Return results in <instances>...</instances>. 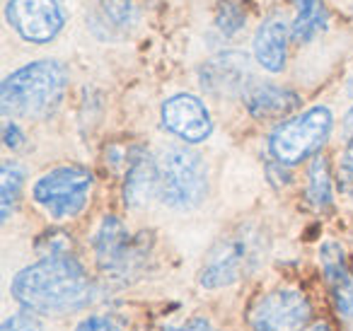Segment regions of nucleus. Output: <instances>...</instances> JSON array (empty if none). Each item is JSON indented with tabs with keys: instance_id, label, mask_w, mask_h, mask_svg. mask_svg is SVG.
<instances>
[{
	"instance_id": "13",
	"label": "nucleus",
	"mask_w": 353,
	"mask_h": 331,
	"mask_svg": "<svg viewBox=\"0 0 353 331\" xmlns=\"http://www.w3.org/2000/svg\"><path fill=\"white\" fill-rule=\"evenodd\" d=\"M288 37L290 30L283 20H266L254 37L256 63L269 73H281L288 61Z\"/></svg>"
},
{
	"instance_id": "11",
	"label": "nucleus",
	"mask_w": 353,
	"mask_h": 331,
	"mask_svg": "<svg viewBox=\"0 0 353 331\" xmlns=\"http://www.w3.org/2000/svg\"><path fill=\"white\" fill-rule=\"evenodd\" d=\"M162 123L187 143H203L213 133V119L206 104L194 94H174L162 104Z\"/></svg>"
},
{
	"instance_id": "3",
	"label": "nucleus",
	"mask_w": 353,
	"mask_h": 331,
	"mask_svg": "<svg viewBox=\"0 0 353 331\" xmlns=\"http://www.w3.org/2000/svg\"><path fill=\"white\" fill-rule=\"evenodd\" d=\"M266 254V237L254 225H242L221 239L208 252V259L201 271V285L225 288L254 273Z\"/></svg>"
},
{
	"instance_id": "18",
	"label": "nucleus",
	"mask_w": 353,
	"mask_h": 331,
	"mask_svg": "<svg viewBox=\"0 0 353 331\" xmlns=\"http://www.w3.org/2000/svg\"><path fill=\"white\" fill-rule=\"evenodd\" d=\"M307 199L317 208H327L332 203V177L324 157H314L307 172Z\"/></svg>"
},
{
	"instance_id": "24",
	"label": "nucleus",
	"mask_w": 353,
	"mask_h": 331,
	"mask_svg": "<svg viewBox=\"0 0 353 331\" xmlns=\"http://www.w3.org/2000/svg\"><path fill=\"white\" fill-rule=\"evenodd\" d=\"M3 138H6V146L8 148H20L22 143H25V136H22L20 126L12 121L6 123V128H3Z\"/></svg>"
},
{
	"instance_id": "5",
	"label": "nucleus",
	"mask_w": 353,
	"mask_h": 331,
	"mask_svg": "<svg viewBox=\"0 0 353 331\" xmlns=\"http://www.w3.org/2000/svg\"><path fill=\"white\" fill-rule=\"evenodd\" d=\"M334 117L327 107H312L298 117L281 123L269 138V150L274 160L290 167L312 157L332 136Z\"/></svg>"
},
{
	"instance_id": "9",
	"label": "nucleus",
	"mask_w": 353,
	"mask_h": 331,
	"mask_svg": "<svg viewBox=\"0 0 353 331\" xmlns=\"http://www.w3.org/2000/svg\"><path fill=\"white\" fill-rule=\"evenodd\" d=\"M138 257L141 252H138L136 239L126 232L121 220L107 215L94 234V259L99 268L114 278L128 276L136 268Z\"/></svg>"
},
{
	"instance_id": "6",
	"label": "nucleus",
	"mask_w": 353,
	"mask_h": 331,
	"mask_svg": "<svg viewBox=\"0 0 353 331\" xmlns=\"http://www.w3.org/2000/svg\"><path fill=\"white\" fill-rule=\"evenodd\" d=\"M312 317V302L298 288H276L250 305L247 321L252 331H305Z\"/></svg>"
},
{
	"instance_id": "17",
	"label": "nucleus",
	"mask_w": 353,
	"mask_h": 331,
	"mask_svg": "<svg viewBox=\"0 0 353 331\" xmlns=\"http://www.w3.org/2000/svg\"><path fill=\"white\" fill-rule=\"evenodd\" d=\"M25 184V167L17 162H3L0 167V220L6 223L20 201V191Z\"/></svg>"
},
{
	"instance_id": "27",
	"label": "nucleus",
	"mask_w": 353,
	"mask_h": 331,
	"mask_svg": "<svg viewBox=\"0 0 353 331\" xmlns=\"http://www.w3.org/2000/svg\"><path fill=\"white\" fill-rule=\"evenodd\" d=\"M305 331H329V326L324 324V321H319V324H312V326H307Z\"/></svg>"
},
{
	"instance_id": "2",
	"label": "nucleus",
	"mask_w": 353,
	"mask_h": 331,
	"mask_svg": "<svg viewBox=\"0 0 353 331\" xmlns=\"http://www.w3.org/2000/svg\"><path fill=\"white\" fill-rule=\"evenodd\" d=\"M68 73L59 61H34L8 75L0 85V109L6 117L41 119L59 109L65 94Z\"/></svg>"
},
{
	"instance_id": "19",
	"label": "nucleus",
	"mask_w": 353,
	"mask_h": 331,
	"mask_svg": "<svg viewBox=\"0 0 353 331\" xmlns=\"http://www.w3.org/2000/svg\"><path fill=\"white\" fill-rule=\"evenodd\" d=\"M99 10L114 32H128L136 27L138 10L133 0H99Z\"/></svg>"
},
{
	"instance_id": "8",
	"label": "nucleus",
	"mask_w": 353,
	"mask_h": 331,
	"mask_svg": "<svg viewBox=\"0 0 353 331\" xmlns=\"http://www.w3.org/2000/svg\"><path fill=\"white\" fill-rule=\"evenodd\" d=\"M6 17L25 41L46 44L63 30L65 8L61 0H10Z\"/></svg>"
},
{
	"instance_id": "25",
	"label": "nucleus",
	"mask_w": 353,
	"mask_h": 331,
	"mask_svg": "<svg viewBox=\"0 0 353 331\" xmlns=\"http://www.w3.org/2000/svg\"><path fill=\"white\" fill-rule=\"evenodd\" d=\"M343 162H346L348 172L353 174V138L348 141V146H346V152H343Z\"/></svg>"
},
{
	"instance_id": "23",
	"label": "nucleus",
	"mask_w": 353,
	"mask_h": 331,
	"mask_svg": "<svg viewBox=\"0 0 353 331\" xmlns=\"http://www.w3.org/2000/svg\"><path fill=\"white\" fill-rule=\"evenodd\" d=\"M167 331H218V329L208 319H203V317H194V319H189L187 324L170 326Z\"/></svg>"
},
{
	"instance_id": "22",
	"label": "nucleus",
	"mask_w": 353,
	"mask_h": 331,
	"mask_svg": "<svg viewBox=\"0 0 353 331\" xmlns=\"http://www.w3.org/2000/svg\"><path fill=\"white\" fill-rule=\"evenodd\" d=\"M3 326H6L8 331H44L41 324L30 314V312H20V314L10 317Z\"/></svg>"
},
{
	"instance_id": "10",
	"label": "nucleus",
	"mask_w": 353,
	"mask_h": 331,
	"mask_svg": "<svg viewBox=\"0 0 353 331\" xmlns=\"http://www.w3.org/2000/svg\"><path fill=\"white\" fill-rule=\"evenodd\" d=\"M201 88L216 97H237L252 88V61L242 51H223L201 66Z\"/></svg>"
},
{
	"instance_id": "21",
	"label": "nucleus",
	"mask_w": 353,
	"mask_h": 331,
	"mask_svg": "<svg viewBox=\"0 0 353 331\" xmlns=\"http://www.w3.org/2000/svg\"><path fill=\"white\" fill-rule=\"evenodd\" d=\"M75 331H121V326L112 314H94L80 321Z\"/></svg>"
},
{
	"instance_id": "7",
	"label": "nucleus",
	"mask_w": 353,
	"mask_h": 331,
	"mask_svg": "<svg viewBox=\"0 0 353 331\" xmlns=\"http://www.w3.org/2000/svg\"><path fill=\"white\" fill-rule=\"evenodd\" d=\"M92 174L85 167H59L34 184V201L44 205L56 220L73 218L88 203Z\"/></svg>"
},
{
	"instance_id": "4",
	"label": "nucleus",
	"mask_w": 353,
	"mask_h": 331,
	"mask_svg": "<svg viewBox=\"0 0 353 331\" xmlns=\"http://www.w3.org/2000/svg\"><path fill=\"white\" fill-rule=\"evenodd\" d=\"M160 199L170 208L189 210L203 203L208 194V170L199 152L189 148H167L157 162Z\"/></svg>"
},
{
	"instance_id": "20",
	"label": "nucleus",
	"mask_w": 353,
	"mask_h": 331,
	"mask_svg": "<svg viewBox=\"0 0 353 331\" xmlns=\"http://www.w3.org/2000/svg\"><path fill=\"white\" fill-rule=\"evenodd\" d=\"M247 15L245 8H242L240 0H223L216 10V27L223 32L225 37H232L245 27Z\"/></svg>"
},
{
	"instance_id": "15",
	"label": "nucleus",
	"mask_w": 353,
	"mask_h": 331,
	"mask_svg": "<svg viewBox=\"0 0 353 331\" xmlns=\"http://www.w3.org/2000/svg\"><path fill=\"white\" fill-rule=\"evenodd\" d=\"M160 191V172H157V162L150 155L141 152L133 157L131 170L126 174V184H123V196L131 208H141L152 199V194Z\"/></svg>"
},
{
	"instance_id": "14",
	"label": "nucleus",
	"mask_w": 353,
	"mask_h": 331,
	"mask_svg": "<svg viewBox=\"0 0 353 331\" xmlns=\"http://www.w3.org/2000/svg\"><path fill=\"white\" fill-rule=\"evenodd\" d=\"M245 102L247 112L254 119H281L298 109L300 97L293 90L281 88V85L259 83L252 85L250 92L245 94Z\"/></svg>"
},
{
	"instance_id": "12",
	"label": "nucleus",
	"mask_w": 353,
	"mask_h": 331,
	"mask_svg": "<svg viewBox=\"0 0 353 331\" xmlns=\"http://www.w3.org/2000/svg\"><path fill=\"white\" fill-rule=\"evenodd\" d=\"M322 263H324V276H327L329 283V292H332L334 310L339 312L341 319L353 321V273L346 268L341 247L334 242L324 244Z\"/></svg>"
},
{
	"instance_id": "16",
	"label": "nucleus",
	"mask_w": 353,
	"mask_h": 331,
	"mask_svg": "<svg viewBox=\"0 0 353 331\" xmlns=\"http://www.w3.org/2000/svg\"><path fill=\"white\" fill-rule=\"evenodd\" d=\"M295 6H298V15L290 27V39L305 44L327 27L329 15L324 10L322 0H295Z\"/></svg>"
},
{
	"instance_id": "26",
	"label": "nucleus",
	"mask_w": 353,
	"mask_h": 331,
	"mask_svg": "<svg viewBox=\"0 0 353 331\" xmlns=\"http://www.w3.org/2000/svg\"><path fill=\"white\" fill-rule=\"evenodd\" d=\"M343 128H346V133L353 138V109L346 114V119H343Z\"/></svg>"
},
{
	"instance_id": "1",
	"label": "nucleus",
	"mask_w": 353,
	"mask_h": 331,
	"mask_svg": "<svg viewBox=\"0 0 353 331\" xmlns=\"http://www.w3.org/2000/svg\"><path fill=\"white\" fill-rule=\"evenodd\" d=\"M12 295L32 312L68 314L94 300V283L78 259L56 254L22 268L12 281Z\"/></svg>"
}]
</instances>
